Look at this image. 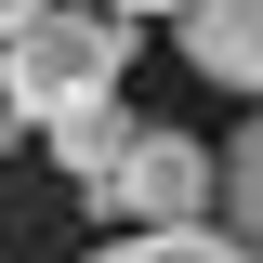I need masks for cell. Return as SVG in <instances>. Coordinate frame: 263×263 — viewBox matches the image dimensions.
Segmentation results:
<instances>
[{"label": "cell", "instance_id": "1", "mask_svg": "<svg viewBox=\"0 0 263 263\" xmlns=\"http://www.w3.org/2000/svg\"><path fill=\"white\" fill-rule=\"evenodd\" d=\"M119 27L132 13H105V0H53L40 27H13L0 40V92H13V119H53V105H79V92H119Z\"/></svg>", "mask_w": 263, "mask_h": 263}, {"label": "cell", "instance_id": "2", "mask_svg": "<svg viewBox=\"0 0 263 263\" xmlns=\"http://www.w3.org/2000/svg\"><path fill=\"white\" fill-rule=\"evenodd\" d=\"M92 197L119 211V224H211V211H224V145H197V132L145 119V132H132V158L105 171Z\"/></svg>", "mask_w": 263, "mask_h": 263}, {"label": "cell", "instance_id": "3", "mask_svg": "<svg viewBox=\"0 0 263 263\" xmlns=\"http://www.w3.org/2000/svg\"><path fill=\"white\" fill-rule=\"evenodd\" d=\"M171 27H184V66H197V79H224V92L263 105V0H184Z\"/></svg>", "mask_w": 263, "mask_h": 263}, {"label": "cell", "instance_id": "4", "mask_svg": "<svg viewBox=\"0 0 263 263\" xmlns=\"http://www.w3.org/2000/svg\"><path fill=\"white\" fill-rule=\"evenodd\" d=\"M132 132H145V119H132L119 92H79V105H53V119H40V145H53V171H66V184L92 197L105 171L132 158Z\"/></svg>", "mask_w": 263, "mask_h": 263}, {"label": "cell", "instance_id": "5", "mask_svg": "<svg viewBox=\"0 0 263 263\" xmlns=\"http://www.w3.org/2000/svg\"><path fill=\"white\" fill-rule=\"evenodd\" d=\"M92 263H263L237 224H132V237H105Z\"/></svg>", "mask_w": 263, "mask_h": 263}, {"label": "cell", "instance_id": "6", "mask_svg": "<svg viewBox=\"0 0 263 263\" xmlns=\"http://www.w3.org/2000/svg\"><path fill=\"white\" fill-rule=\"evenodd\" d=\"M211 224H237V237L263 250V105H250V132L224 145V211H211Z\"/></svg>", "mask_w": 263, "mask_h": 263}, {"label": "cell", "instance_id": "7", "mask_svg": "<svg viewBox=\"0 0 263 263\" xmlns=\"http://www.w3.org/2000/svg\"><path fill=\"white\" fill-rule=\"evenodd\" d=\"M40 13H53V0H0V40H13V27H40Z\"/></svg>", "mask_w": 263, "mask_h": 263}, {"label": "cell", "instance_id": "8", "mask_svg": "<svg viewBox=\"0 0 263 263\" xmlns=\"http://www.w3.org/2000/svg\"><path fill=\"white\" fill-rule=\"evenodd\" d=\"M105 13H184V0H105Z\"/></svg>", "mask_w": 263, "mask_h": 263}]
</instances>
